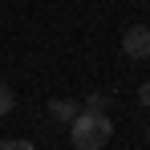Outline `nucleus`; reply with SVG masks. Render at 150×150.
<instances>
[{"instance_id":"f257e3e1","label":"nucleus","mask_w":150,"mask_h":150,"mask_svg":"<svg viewBox=\"0 0 150 150\" xmlns=\"http://www.w3.org/2000/svg\"><path fill=\"white\" fill-rule=\"evenodd\" d=\"M69 126H73V146L77 150H101L114 138V122H110V114H101V110H81Z\"/></svg>"},{"instance_id":"f03ea898","label":"nucleus","mask_w":150,"mask_h":150,"mask_svg":"<svg viewBox=\"0 0 150 150\" xmlns=\"http://www.w3.org/2000/svg\"><path fill=\"white\" fill-rule=\"evenodd\" d=\"M122 53L134 61H146L150 57V25H130L122 33Z\"/></svg>"},{"instance_id":"7ed1b4c3","label":"nucleus","mask_w":150,"mask_h":150,"mask_svg":"<svg viewBox=\"0 0 150 150\" xmlns=\"http://www.w3.org/2000/svg\"><path fill=\"white\" fill-rule=\"evenodd\" d=\"M49 114L57 118V122H73V118H77V105L65 101V98H53V101H49Z\"/></svg>"},{"instance_id":"20e7f679","label":"nucleus","mask_w":150,"mask_h":150,"mask_svg":"<svg viewBox=\"0 0 150 150\" xmlns=\"http://www.w3.org/2000/svg\"><path fill=\"white\" fill-rule=\"evenodd\" d=\"M0 150H37V146L25 138H0Z\"/></svg>"},{"instance_id":"39448f33","label":"nucleus","mask_w":150,"mask_h":150,"mask_svg":"<svg viewBox=\"0 0 150 150\" xmlns=\"http://www.w3.org/2000/svg\"><path fill=\"white\" fill-rule=\"evenodd\" d=\"M12 89H8V85H4V81H0V118H4V114H8V110H12Z\"/></svg>"},{"instance_id":"423d86ee","label":"nucleus","mask_w":150,"mask_h":150,"mask_svg":"<svg viewBox=\"0 0 150 150\" xmlns=\"http://www.w3.org/2000/svg\"><path fill=\"white\" fill-rule=\"evenodd\" d=\"M85 105H89V110H101V114H105V110H110V98H105V93H89V101H85Z\"/></svg>"},{"instance_id":"0eeeda50","label":"nucleus","mask_w":150,"mask_h":150,"mask_svg":"<svg viewBox=\"0 0 150 150\" xmlns=\"http://www.w3.org/2000/svg\"><path fill=\"white\" fill-rule=\"evenodd\" d=\"M138 101H142V105L150 110V81H146V85H138Z\"/></svg>"},{"instance_id":"6e6552de","label":"nucleus","mask_w":150,"mask_h":150,"mask_svg":"<svg viewBox=\"0 0 150 150\" xmlns=\"http://www.w3.org/2000/svg\"><path fill=\"white\" fill-rule=\"evenodd\" d=\"M146 142H150V130H146Z\"/></svg>"}]
</instances>
